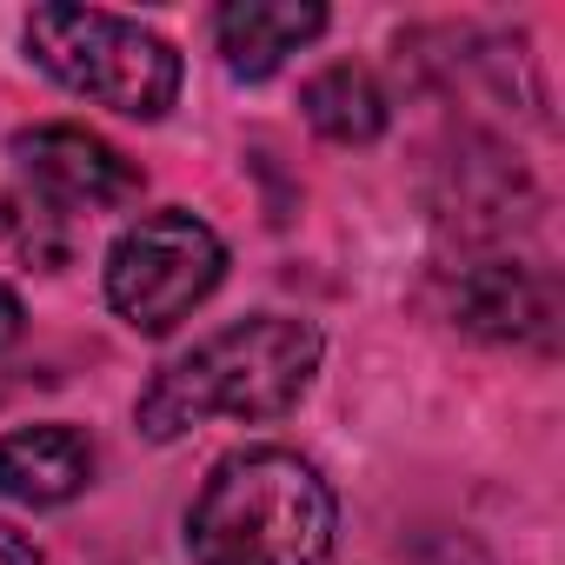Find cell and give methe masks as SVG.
<instances>
[{
  "mask_svg": "<svg viewBox=\"0 0 565 565\" xmlns=\"http://www.w3.org/2000/svg\"><path fill=\"white\" fill-rule=\"evenodd\" d=\"M94 479V439L74 426H21L0 439V492L21 505H67Z\"/></svg>",
  "mask_w": 565,
  "mask_h": 565,
  "instance_id": "cell-8",
  "label": "cell"
},
{
  "mask_svg": "<svg viewBox=\"0 0 565 565\" xmlns=\"http://www.w3.org/2000/svg\"><path fill=\"white\" fill-rule=\"evenodd\" d=\"M0 565H47V552H41L34 539H21V532L0 525Z\"/></svg>",
  "mask_w": 565,
  "mask_h": 565,
  "instance_id": "cell-11",
  "label": "cell"
},
{
  "mask_svg": "<svg viewBox=\"0 0 565 565\" xmlns=\"http://www.w3.org/2000/svg\"><path fill=\"white\" fill-rule=\"evenodd\" d=\"M300 107H307L313 134H327L333 147H373V140L386 134V120H393L386 87H380L373 67H360V61H340V67L313 74L307 94H300Z\"/></svg>",
  "mask_w": 565,
  "mask_h": 565,
  "instance_id": "cell-9",
  "label": "cell"
},
{
  "mask_svg": "<svg viewBox=\"0 0 565 565\" xmlns=\"http://www.w3.org/2000/svg\"><path fill=\"white\" fill-rule=\"evenodd\" d=\"M14 160L47 206H127L140 193V167L87 127H28L14 134Z\"/></svg>",
  "mask_w": 565,
  "mask_h": 565,
  "instance_id": "cell-5",
  "label": "cell"
},
{
  "mask_svg": "<svg viewBox=\"0 0 565 565\" xmlns=\"http://www.w3.org/2000/svg\"><path fill=\"white\" fill-rule=\"evenodd\" d=\"M333 532V486L287 446L226 452L186 512L193 565H327Z\"/></svg>",
  "mask_w": 565,
  "mask_h": 565,
  "instance_id": "cell-2",
  "label": "cell"
},
{
  "mask_svg": "<svg viewBox=\"0 0 565 565\" xmlns=\"http://www.w3.org/2000/svg\"><path fill=\"white\" fill-rule=\"evenodd\" d=\"M28 54L81 100L114 107L127 120H160L180 94V54L107 8H34L28 14Z\"/></svg>",
  "mask_w": 565,
  "mask_h": 565,
  "instance_id": "cell-3",
  "label": "cell"
},
{
  "mask_svg": "<svg viewBox=\"0 0 565 565\" xmlns=\"http://www.w3.org/2000/svg\"><path fill=\"white\" fill-rule=\"evenodd\" d=\"M213 34H220L226 74L266 81L287 67V54L327 34V8H313V0H233V8H220Z\"/></svg>",
  "mask_w": 565,
  "mask_h": 565,
  "instance_id": "cell-7",
  "label": "cell"
},
{
  "mask_svg": "<svg viewBox=\"0 0 565 565\" xmlns=\"http://www.w3.org/2000/svg\"><path fill=\"white\" fill-rule=\"evenodd\" d=\"M320 327L313 320H294V313H253V320H233L220 327L213 340H200L193 353L167 360L134 419L147 439H180L206 419H287L300 406V393L313 386L320 373Z\"/></svg>",
  "mask_w": 565,
  "mask_h": 565,
  "instance_id": "cell-1",
  "label": "cell"
},
{
  "mask_svg": "<svg viewBox=\"0 0 565 565\" xmlns=\"http://www.w3.org/2000/svg\"><path fill=\"white\" fill-rule=\"evenodd\" d=\"M459 320H466V333L499 340V347H552L558 294H552L545 273L499 259V266L466 273V287H459Z\"/></svg>",
  "mask_w": 565,
  "mask_h": 565,
  "instance_id": "cell-6",
  "label": "cell"
},
{
  "mask_svg": "<svg viewBox=\"0 0 565 565\" xmlns=\"http://www.w3.org/2000/svg\"><path fill=\"white\" fill-rule=\"evenodd\" d=\"M220 279H226V246L186 206L140 213L107 253V300L134 333H173Z\"/></svg>",
  "mask_w": 565,
  "mask_h": 565,
  "instance_id": "cell-4",
  "label": "cell"
},
{
  "mask_svg": "<svg viewBox=\"0 0 565 565\" xmlns=\"http://www.w3.org/2000/svg\"><path fill=\"white\" fill-rule=\"evenodd\" d=\"M21 320H28V313H21V294L8 287V279H0V353L21 340Z\"/></svg>",
  "mask_w": 565,
  "mask_h": 565,
  "instance_id": "cell-10",
  "label": "cell"
}]
</instances>
